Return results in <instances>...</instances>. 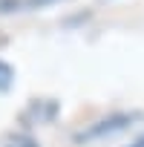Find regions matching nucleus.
Wrapping results in <instances>:
<instances>
[{"label": "nucleus", "instance_id": "nucleus-3", "mask_svg": "<svg viewBox=\"0 0 144 147\" xmlns=\"http://www.w3.org/2000/svg\"><path fill=\"white\" fill-rule=\"evenodd\" d=\"M3 147H38V141H35L32 136H12Z\"/></svg>", "mask_w": 144, "mask_h": 147}, {"label": "nucleus", "instance_id": "nucleus-2", "mask_svg": "<svg viewBox=\"0 0 144 147\" xmlns=\"http://www.w3.org/2000/svg\"><path fill=\"white\" fill-rule=\"evenodd\" d=\"M12 84H15V69H12L9 61L0 58V92H9Z\"/></svg>", "mask_w": 144, "mask_h": 147}, {"label": "nucleus", "instance_id": "nucleus-1", "mask_svg": "<svg viewBox=\"0 0 144 147\" xmlns=\"http://www.w3.org/2000/svg\"><path fill=\"white\" fill-rule=\"evenodd\" d=\"M135 121V115L133 113H112V115H104L101 121H95V124H89L87 130H81L78 136H75V141H92V138H104V136H112V133H121L124 127H130Z\"/></svg>", "mask_w": 144, "mask_h": 147}, {"label": "nucleus", "instance_id": "nucleus-4", "mask_svg": "<svg viewBox=\"0 0 144 147\" xmlns=\"http://www.w3.org/2000/svg\"><path fill=\"white\" fill-rule=\"evenodd\" d=\"M127 147H144V136H141V138H135V141H130Z\"/></svg>", "mask_w": 144, "mask_h": 147}]
</instances>
